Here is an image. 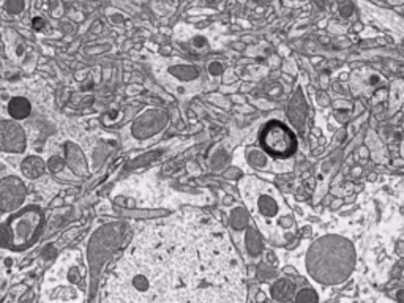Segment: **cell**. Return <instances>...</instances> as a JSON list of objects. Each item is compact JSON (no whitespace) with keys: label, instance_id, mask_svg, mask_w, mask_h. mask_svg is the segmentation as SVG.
Wrapping results in <instances>:
<instances>
[{"label":"cell","instance_id":"obj_1","mask_svg":"<svg viewBox=\"0 0 404 303\" xmlns=\"http://www.w3.org/2000/svg\"><path fill=\"white\" fill-rule=\"evenodd\" d=\"M107 301H242V259L221 226L202 218L141 231L106 283Z\"/></svg>","mask_w":404,"mask_h":303},{"label":"cell","instance_id":"obj_2","mask_svg":"<svg viewBox=\"0 0 404 303\" xmlns=\"http://www.w3.org/2000/svg\"><path fill=\"white\" fill-rule=\"evenodd\" d=\"M356 262V251L346 238L328 235L316 242L308 252V270L314 280L325 284L344 281Z\"/></svg>","mask_w":404,"mask_h":303},{"label":"cell","instance_id":"obj_3","mask_svg":"<svg viewBox=\"0 0 404 303\" xmlns=\"http://www.w3.org/2000/svg\"><path fill=\"white\" fill-rule=\"evenodd\" d=\"M245 199L248 200L253 215H256V218L264 224V229L265 227L270 229L278 215L281 206L279 202H283L275 188L262 183L261 180H247L245 182Z\"/></svg>","mask_w":404,"mask_h":303},{"label":"cell","instance_id":"obj_4","mask_svg":"<svg viewBox=\"0 0 404 303\" xmlns=\"http://www.w3.org/2000/svg\"><path fill=\"white\" fill-rule=\"evenodd\" d=\"M41 226V213L35 209H26L13 215L7 224V242L11 249H26L32 245Z\"/></svg>","mask_w":404,"mask_h":303},{"label":"cell","instance_id":"obj_5","mask_svg":"<svg viewBox=\"0 0 404 303\" xmlns=\"http://www.w3.org/2000/svg\"><path fill=\"white\" fill-rule=\"evenodd\" d=\"M261 142L267 154L276 158H287L297 150V139L281 122H268L261 133Z\"/></svg>","mask_w":404,"mask_h":303},{"label":"cell","instance_id":"obj_6","mask_svg":"<svg viewBox=\"0 0 404 303\" xmlns=\"http://www.w3.org/2000/svg\"><path fill=\"white\" fill-rule=\"evenodd\" d=\"M26 197V188L22 182L16 177H7L0 180V210L2 212H13Z\"/></svg>","mask_w":404,"mask_h":303},{"label":"cell","instance_id":"obj_7","mask_svg":"<svg viewBox=\"0 0 404 303\" xmlns=\"http://www.w3.org/2000/svg\"><path fill=\"white\" fill-rule=\"evenodd\" d=\"M26 148V134L21 126L11 120L0 122V152L21 154Z\"/></svg>","mask_w":404,"mask_h":303},{"label":"cell","instance_id":"obj_8","mask_svg":"<svg viewBox=\"0 0 404 303\" xmlns=\"http://www.w3.org/2000/svg\"><path fill=\"white\" fill-rule=\"evenodd\" d=\"M8 112L13 119H26L30 114V103L22 96H16L8 103Z\"/></svg>","mask_w":404,"mask_h":303},{"label":"cell","instance_id":"obj_9","mask_svg":"<svg viewBox=\"0 0 404 303\" xmlns=\"http://www.w3.org/2000/svg\"><path fill=\"white\" fill-rule=\"evenodd\" d=\"M44 171V164L40 158H27L26 161L22 163V172L24 175H27L29 179H36V177H40Z\"/></svg>","mask_w":404,"mask_h":303},{"label":"cell","instance_id":"obj_10","mask_svg":"<svg viewBox=\"0 0 404 303\" xmlns=\"http://www.w3.org/2000/svg\"><path fill=\"white\" fill-rule=\"evenodd\" d=\"M24 4H22V0H8L7 2V10L10 13H19L22 10Z\"/></svg>","mask_w":404,"mask_h":303}]
</instances>
